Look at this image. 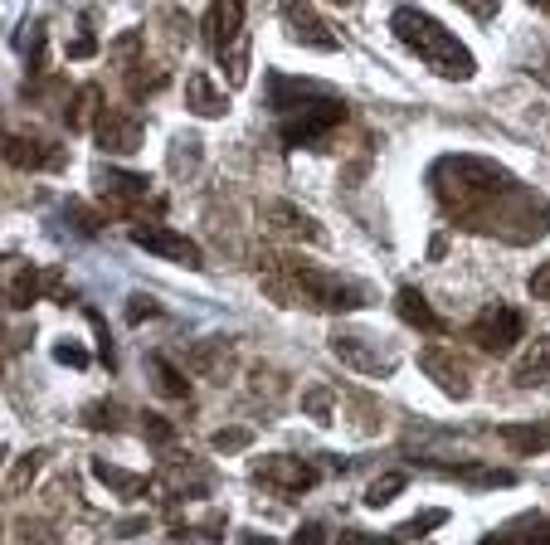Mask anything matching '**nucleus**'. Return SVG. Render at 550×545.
Listing matches in <instances>:
<instances>
[{
    "label": "nucleus",
    "mask_w": 550,
    "mask_h": 545,
    "mask_svg": "<svg viewBox=\"0 0 550 545\" xmlns=\"http://www.w3.org/2000/svg\"><path fill=\"white\" fill-rule=\"evenodd\" d=\"M516 176L502 166V161H492V156H477V151H448L434 161V171H429V190H434V200H439V210L448 219H458V224H468L477 229L482 215L507 195L516 190Z\"/></svg>",
    "instance_id": "1"
},
{
    "label": "nucleus",
    "mask_w": 550,
    "mask_h": 545,
    "mask_svg": "<svg viewBox=\"0 0 550 545\" xmlns=\"http://www.w3.org/2000/svg\"><path fill=\"white\" fill-rule=\"evenodd\" d=\"M390 30H395V39H400L414 59H424V64L439 73V78H448V83H468L477 73L473 49L453 35L443 20H434L429 10H419V5H400V10L390 15Z\"/></svg>",
    "instance_id": "2"
},
{
    "label": "nucleus",
    "mask_w": 550,
    "mask_h": 545,
    "mask_svg": "<svg viewBox=\"0 0 550 545\" xmlns=\"http://www.w3.org/2000/svg\"><path fill=\"white\" fill-rule=\"evenodd\" d=\"M268 292L278 302H297V307H317V312H351V307H366L370 288L366 283H351L331 268H317L307 258L283 254L278 258V273L268 278Z\"/></svg>",
    "instance_id": "3"
},
{
    "label": "nucleus",
    "mask_w": 550,
    "mask_h": 545,
    "mask_svg": "<svg viewBox=\"0 0 550 545\" xmlns=\"http://www.w3.org/2000/svg\"><path fill=\"white\" fill-rule=\"evenodd\" d=\"M331 356L346 365V370H356V375H370V380L395 375V356H390V346H385L380 336L361 331V327H336L331 331Z\"/></svg>",
    "instance_id": "4"
},
{
    "label": "nucleus",
    "mask_w": 550,
    "mask_h": 545,
    "mask_svg": "<svg viewBox=\"0 0 550 545\" xmlns=\"http://www.w3.org/2000/svg\"><path fill=\"white\" fill-rule=\"evenodd\" d=\"M98 195L108 200L117 215H161L166 210V200L161 195H151V181L147 176H137V171H112V166H98Z\"/></svg>",
    "instance_id": "5"
},
{
    "label": "nucleus",
    "mask_w": 550,
    "mask_h": 545,
    "mask_svg": "<svg viewBox=\"0 0 550 545\" xmlns=\"http://www.w3.org/2000/svg\"><path fill=\"white\" fill-rule=\"evenodd\" d=\"M521 336H526V312L512 307V302L482 307L473 317V327H468V341H473L477 351H487V356H507V351H516Z\"/></svg>",
    "instance_id": "6"
},
{
    "label": "nucleus",
    "mask_w": 550,
    "mask_h": 545,
    "mask_svg": "<svg viewBox=\"0 0 550 545\" xmlns=\"http://www.w3.org/2000/svg\"><path fill=\"white\" fill-rule=\"evenodd\" d=\"M419 370L439 385L448 400H468L473 395V365L463 351H448V346H424L419 351Z\"/></svg>",
    "instance_id": "7"
},
{
    "label": "nucleus",
    "mask_w": 550,
    "mask_h": 545,
    "mask_svg": "<svg viewBox=\"0 0 550 545\" xmlns=\"http://www.w3.org/2000/svg\"><path fill=\"white\" fill-rule=\"evenodd\" d=\"M341 117H346V103L327 93V98H317V103H307V108L283 112V142H288V146L317 142V137H322V132H331Z\"/></svg>",
    "instance_id": "8"
},
{
    "label": "nucleus",
    "mask_w": 550,
    "mask_h": 545,
    "mask_svg": "<svg viewBox=\"0 0 550 545\" xmlns=\"http://www.w3.org/2000/svg\"><path fill=\"white\" fill-rule=\"evenodd\" d=\"M137 249H147L156 258H171V263H181V268H200L205 254H200V244L190 239V234H176V229H156V224H137Z\"/></svg>",
    "instance_id": "9"
},
{
    "label": "nucleus",
    "mask_w": 550,
    "mask_h": 545,
    "mask_svg": "<svg viewBox=\"0 0 550 545\" xmlns=\"http://www.w3.org/2000/svg\"><path fill=\"white\" fill-rule=\"evenodd\" d=\"M254 482L273 487V492H307L317 482V468L293 458V453H273V458H258L254 463Z\"/></svg>",
    "instance_id": "10"
},
{
    "label": "nucleus",
    "mask_w": 550,
    "mask_h": 545,
    "mask_svg": "<svg viewBox=\"0 0 550 545\" xmlns=\"http://www.w3.org/2000/svg\"><path fill=\"white\" fill-rule=\"evenodd\" d=\"M93 137H98V146L108 156H132V151H142V117L103 108L98 122H93Z\"/></svg>",
    "instance_id": "11"
},
{
    "label": "nucleus",
    "mask_w": 550,
    "mask_h": 545,
    "mask_svg": "<svg viewBox=\"0 0 550 545\" xmlns=\"http://www.w3.org/2000/svg\"><path fill=\"white\" fill-rule=\"evenodd\" d=\"M283 20H288V35H293L297 44L322 49V54H336V49H341V39L322 25V15L312 10V0H283Z\"/></svg>",
    "instance_id": "12"
},
{
    "label": "nucleus",
    "mask_w": 550,
    "mask_h": 545,
    "mask_svg": "<svg viewBox=\"0 0 550 545\" xmlns=\"http://www.w3.org/2000/svg\"><path fill=\"white\" fill-rule=\"evenodd\" d=\"M39 268H30L25 258H5L0 263V302L5 307H15V312H25V307H35L39 297Z\"/></svg>",
    "instance_id": "13"
},
{
    "label": "nucleus",
    "mask_w": 550,
    "mask_h": 545,
    "mask_svg": "<svg viewBox=\"0 0 550 545\" xmlns=\"http://www.w3.org/2000/svg\"><path fill=\"white\" fill-rule=\"evenodd\" d=\"M317 98H327V88L317 78H297V73H273L268 78V103H273V112H297V108H307V103H317Z\"/></svg>",
    "instance_id": "14"
},
{
    "label": "nucleus",
    "mask_w": 550,
    "mask_h": 545,
    "mask_svg": "<svg viewBox=\"0 0 550 545\" xmlns=\"http://www.w3.org/2000/svg\"><path fill=\"white\" fill-rule=\"evenodd\" d=\"M205 44L224 54L229 49V39L244 35V0H210V15H205Z\"/></svg>",
    "instance_id": "15"
},
{
    "label": "nucleus",
    "mask_w": 550,
    "mask_h": 545,
    "mask_svg": "<svg viewBox=\"0 0 550 545\" xmlns=\"http://www.w3.org/2000/svg\"><path fill=\"white\" fill-rule=\"evenodd\" d=\"M268 224H273V234H283V239H297V244H327V229H322V224H317L312 215H302L297 205H288V200L268 205Z\"/></svg>",
    "instance_id": "16"
},
{
    "label": "nucleus",
    "mask_w": 550,
    "mask_h": 545,
    "mask_svg": "<svg viewBox=\"0 0 550 545\" xmlns=\"http://www.w3.org/2000/svg\"><path fill=\"white\" fill-rule=\"evenodd\" d=\"M395 307H400V317H404V322H409L414 331H434V336H443V331H448V322H443L439 312L429 307V297H424L419 288H400Z\"/></svg>",
    "instance_id": "17"
},
{
    "label": "nucleus",
    "mask_w": 550,
    "mask_h": 545,
    "mask_svg": "<svg viewBox=\"0 0 550 545\" xmlns=\"http://www.w3.org/2000/svg\"><path fill=\"white\" fill-rule=\"evenodd\" d=\"M185 103H190L195 117H224V112H229V98L215 88L210 73H190V83H185Z\"/></svg>",
    "instance_id": "18"
},
{
    "label": "nucleus",
    "mask_w": 550,
    "mask_h": 545,
    "mask_svg": "<svg viewBox=\"0 0 550 545\" xmlns=\"http://www.w3.org/2000/svg\"><path fill=\"white\" fill-rule=\"evenodd\" d=\"M502 443L521 453V458H536V453H550V424H502L497 429Z\"/></svg>",
    "instance_id": "19"
},
{
    "label": "nucleus",
    "mask_w": 550,
    "mask_h": 545,
    "mask_svg": "<svg viewBox=\"0 0 550 545\" xmlns=\"http://www.w3.org/2000/svg\"><path fill=\"white\" fill-rule=\"evenodd\" d=\"M147 375H151V385H156L166 400H185V395H190V380H185V375L166 361V356H147Z\"/></svg>",
    "instance_id": "20"
},
{
    "label": "nucleus",
    "mask_w": 550,
    "mask_h": 545,
    "mask_svg": "<svg viewBox=\"0 0 550 545\" xmlns=\"http://www.w3.org/2000/svg\"><path fill=\"white\" fill-rule=\"evenodd\" d=\"M443 477H453V482H473V487H512L516 477L507 473V468H497V473H487L482 463H473V468H458V463H434Z\"/></svg>",
    "instance_id": "21"
},
{
    "label": "nucleus",
    "mask_w": 550,
    "mask_h": 545,
    "mask_svg": "<svg viewBox=\"0 0 550 545\" xmlns=\"http://www.w3.org/2000/svg\"><path fill=\"white\" fill-rule=\"evenodd\" d=\"M98 88L88 83V88H78L74 103H69V112H64V122L74 127V132H93V122H98Z\"/></svg>",
    "instance_id": "22"
},
{
    "label": "nucleus",
    "mask_w": 550,
    "mask_h": 545,
    "mask_svg": "<svg viewBox=\"0 0 550 545\" xmlns=\"http://www.w3.org/2000/svg\"><path fill=\"white\" fill-rule=\"evenodd\" d=\"M200 156H205V146L195 142V137H176V142H171V176H176V181H190V176L200 171Z\"/></svg>",
    "instance_id": "23"
},
{
    "label": "nucleus",
    "mask_w": 550,
    "mask_h": 545,
    "mask_svg": "<svg viewBox=\"0 0 550 545\" xmlns=\"http://www.w3.org/2000/svg\"><path fill=\"white\" fill-rule=\"evenodd\" d=\"M39 468H44V453H39V448H30V453H25V458L15 463V473L5 477V497H25V492L35 487Z\"/></svg>",
    "instance_id": "24"
},
{
    "label": "nucleus",
    "mask_w": 550,
    "mask_h": 545,
    "mask_svg": "<svg viewBox=\"0 0 550 545\" xmlns=\"http://www.w3.org/2000/svg\"><path fill=\"white\" fill-rule=\"evenodd\" d=\"M39 151H44V146H39L35 137H0V156H5L10 166H20V171H35L39 161H44Z\"/></svg>",
    "instance_id": "25"
},
{
    "label": "nucleus",
    "mask_w": 550,
    "mask_h": 545,
    "mask_svg": "<svg viewBox=\"0 0 550 545\" xmlns=\"http://www.w3.org/2000/svg\"><path fill=\"white\" fill-rule=\"evenodd\" d=\"M93 473H98V482H108L112 492H122V497H142V492L151 487L147 477L122 473V468H112V463H93Z\"/></svg>",
    "instance_id": "26"
},
{
    "label": "nucleus",
    "mask_w": 550,
    "mask_h": 545,
    "mask_svg": "<svg viewBox=\"0 0 550 545\" xmlns=\"http://www.w3.org/2000/svg\"><path fill=\"white\" fill-rule=\"evenodd\" d=\"M404 487H409V477H404V473H385V477H375V482L366 487V507H370V511L390 507V502L400 497Z\"/></svg>",
    "instance_id": "27"
},
{
    "label": "nucleus",
    "mask_w": 550,
    "mask_h": 545,
    "mask_svg": "<svg viewBox=\"0 0 550 545\" xmlns=\"http://www.w3.org/2000/svg\"><path fill=\"white\" fill-rule=\"evenodd\" d=\"M15 541L20 545H59V526L39 521V516H20L15 521Z\"/></svg>",
    "instance_id": "28"
},
{
    "label": "nucleus",
    "mask_w": 550,
    "mask_h": 545,
    "mask_svg": "<svg viewBox=\"0 0 550 545\" xmlns=\"http://www.w3.org/2000/svg\"><path fill=\"white\" fill-rule=\"evenodd\" d=\"M550 370V336H541L521 361H516V380H536V375H546Z\"/></svg>",
    "instance_id": "29"
},
{
    "label": "nucleus",
    "mask_w": 550,
    "mask_h": 545,
    "mask_svg": "<svg viewBox=\"0 0 550 545\" xmlns=\"http://www.w3.org/2000/svg\"><path fill=\"white\" fill-rule=\"evenodd\" d=\"M302 414L312 419V424H331V390L327 385H307V395H302Z\"/></svg>",
    "instance_id": "30"
},
{
    "label": "nucleus",
    "mask_w": 550,
    "mask_h": 545,
    "mask_svg": "<svg viewBox=\"0 0 550 545\" xmlns=\"http://www.w3.org/2000/svg\"><path fill=\"white\" fill-rule=\"evenodd\" d=\"M83 317H88V327H93V336H98V361L108 365V370H117V351H112V331H108V322H103V312L88 307Z\"/></svg>",
    "instance_id": "31"
},
{
    "label": "nucleus",
    "mask_w": 550,
    "mask_h": 545,
    "mask_svg": "<svg viewBox=\"0 0 550 545\" xmlns=\"http://www.w3.org/2000/svg\"><path fill=\"white\" fill-rule=\"evenodd\" d=\"M161 83H166V78H161V69H147V64H142V69H137V64L127 69V93H132V98L161 93Z\"/></svg>",
    "instance_id": "32"
},
{
    "label": "nucleus",
    "mask_w": 550,
    "mask_h": 545,
    "mask_svg": "<svg viewBox=\"0 0 550 545\" xmlns=\"http://www.w3.org/2000/svg\"><path fill=\"white\" fill-rule=\"evenodd\" d=\"M443 521H448V511H424V516L404 521L400 531H395V541H409V536H429V531H439Z\"/></svg>",
    "instance_id": "33"
},
{
    "label": "nucleus",
    "mask_w": 550,
    "mask_h": 545,
    "mask_svg": "<svg viewBox=\"0 0 550 545\" xmlns=\"http://www.w3.org/2000/svg\"><path fill=\"white\" fill-rule=\"evenodd\" d=\"M249 443H254V429L229 424V429H220V434H215V453H244Z\"/></svg>",
    "instance_id": "34"
},
{
    "label": "nucleus",
    "mask_w": 550,
    "mask_h": 545,
    "mask_svg": "<svg viewBox=\"0 0 550 545\" xmlns=\"http://www.w3.org/2000/svg\"><path fill=\"white\" fill-rule=\"evenodd\" d=\"M98 54V39H93V25L83 20L74 30V39H69V59H93Z\"/></svg>",
    "instance_id": "35"
},
{
    "label": "nucleus",
    "mask_w": 550,
    "mask_h": 545,
    "mask_svg": "<svg viewBox=\"0 0 550 545\" xmlns=\"http://www.w3.org/2000/svg\"><path fill=\"white\" fill-rule=\"evenodd\" d=\"M156 312H161V307H156V297H147V292H137V297L127 302V322H132V327H142V322L156 317Z\"/></svg>",
    "instance_id": "36"
},
{
    "label": "nucleus",
    "mask_w": 550,
    "mask_h": 545,
    "mask_svg": "<svg viewBox=\"0 0 550 545\" xmlns=\"http://www.w3.org/2000/svg\"><path fill=\"white\" fill-rule=\"evenodd\" d=\"M54 361H59V365H78V370H83V365H88V356H83V346H78V341H69V336H64V341H54Z\"/></svg>",
    "instance_id": "37"
},
{
    "label": "nucleus",
    "mask_w": 550,
    "mask_h": 545,
    "mask_svg": "<svg viewBox=\"0 0 550 545\" xmlns=\"http://www.w3.org/2000/svg\"><path fill=\"white\" fill-rule=\"evenodd\" d=\"M137 49H142V30H127V35L117 39V64H122V69H132Z\"/></svg>",
    "instance_id": "38"
},
{
    "label": "nucleus",
    "mask_w": 550,
    "mask_h": 545,
    "mask_svg": "<svg viewBox=\"0 0 550 545\" xmlns=\"http://www.w3.org/2000/svg\"><path fill=\"white\" fill-rule=\"evenodd\" d=\"M142 424H147V438H151V443H161V448H171V443H176V429H171L166 419H156V414H147Z\"/></svg>",
    "instance_id": "39"
},
{
    "label": "nucleus",
    "mask_w": 550,
    "mask_h": 545,
    "mask_svg": "<svg viewBox=\"0 0 550 545\" xmlns=\"http://www.w3.org/2000/svg\"><path fill=\"white\" fill-rule=\"evenodd\" d=\"M112 419H117L112 404H88V409H83V424H88V429H108Z\"/></svg>",
    "instance_id": "40"
},
{
    "label": "nucleus",
    "mask_w": 550,
    "mask_h": 545,
    "mask_svg": "<svg viewBox=\"0 0 550 545\" xmlns=\"http://www.w3.org/2000/svg\"><path fill=\"white\" fill-rule=\"evenodd\" d=\"M526 288H531V297H536V302H550V258L536 268V273H531V283H526Z\"/></svg>",
    "instance_id": "41"
},
{
    "label": "nucleus",
    "mask_w": 550,
    "mask_h": 545,
    "mask_svg": "<svg viewBox=\"0 0 550 545\" xmlns=\"http://www.w3.org/2000/svg\"><path fill=\"white\" fill-rule=\"evenodd\" d=\"M453 5H463L477 20H497V10H502V0H453Z\"/></svg>",
    "instance_id": "42"
},
{
    "label": "nucleus",
    "mask_w": 550,
    "mask_h": 545,
    "mask_svg": "<svg viewBox=\"0 0 550 545\" xmlns=\"http://www.w3.org/2000/svg\"><path fill=\"white\" fill-rule=\"evenodd\" d=\"M336 545H395V536H370V531H346Z\"/></svg>",
    "instance_id": "43"
},
{
    "label": "nucleus",
    "mask_w": 550,
    "mask_h": 545,
    "mask_svg": "<svg viewBox=\"0 0 550 545\" xmlns=\"http://www.w3.org/2000/svg\"><path fill=\"white\" fill-rule=\"evenodd\" d=\"M327 536H322V526L312 521V526H297V536H293V545H322Z\"/></svg>",
    "instance_id": "44"
},
{
    "label": "nucleus",
    "mask_w": 550,
    "mask_h": 545,
    "mask_svg": "<svg viewBox=\"0 0 550 545\" xmlns=\"http://www.w3.org/2000/svg\"><path fill=\"white\" fill-rule=\"evenodd\" d=\"M69 215H74V224H83V229H98L103 219L93 215V210H83V205H69Z\"/></svg>",
    "instance_id": "45"
},
{
    "label": "nucleus",
    "mask_w": 550,
    "mask_h": 545,
    "mask_svg": "<svg viewBox=\"0 0 550 545\" xmlns=\"http://www.w3.org/2000/svg\"><path fill=\"white\" fill-rule=\"evenodd\" d=\"M137 531H147V521H142V516H132V521H122V526H117V536H137Z\"/></svg>",
    "instance_id": "46"
},
{
    "label": "nucleus",
    "mask_w": 550,
    "mask_h": 545,
    "mask_svg": "<svg viewBox=\"0 0 550 545\" xmlns=\"http://www.w3.org/2000/svg\"><path fill=\"white\" fill-rule=\"evenodd\" d=\"M531 545H550V516H541V526H536V536H531Z\"/></svg>",
    "instance_id": "47"
},
{
    "label": "nucleus",
    "mask_w": 550,
    "mask_h": 545,
    "mask_svg": "<svg viewBox=\"0 0 550 545\" xmlns=\"http://www.w3.org/2000/svg\"><path fill=\"white\" fill-rule=\"evenodd\" d=\"M244 545H278V541H268V536H254V531H249V536H244Z\"/></svg>",
    "instance_id": "48"
},
{
    "label": "nucleus",
    "mask_w": 550,
    "mask_h": 545,
    "mask_svg": "<svg viewBox=\"0 0 550 545\" xmlns=\"http://www.w3.org/2000/svg\"><path fill=\"white\" fill-rule=\"evenodd\" d=\"M531 5H536V10H546V15H550V0H531Z\"/></svg>",
    "instance_id": "49"
},
{
    "label": "nucleus",
    "mask_w": 550,
    "mask_h": 545,
    "mask_svg": "<svg viewBox=\"0 0 550 545\" xmlns=\"http://www.w3.org/2000/svg\"><path fill=\"white\" fill-rule=\"evenodd\" d=\"M0 468H5V448H0Z\"/></svg>",
    "instance_id": "50"
}]
</instances>
